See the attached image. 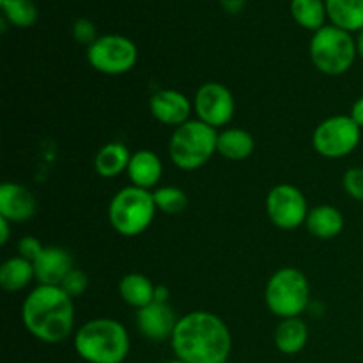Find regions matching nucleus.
Segmentation results:
<instances>
[{
	"instance_id": "obj_1",
	"label": "nucleus",
	"mask_w": 363,
	"mask_h": 363,
	"mask_svg": "<svg viewBox=\"0 0 363 363\" xmlns=\"http://www.w3.org/2000/svg\"><path fill=\"white\" fill-rule=\"evenodd\" d=\"M174 354L186 363H227L233 335L220 315L191 311L179 318L170 339Z\"/></svg>"
},
{
	"instance_id": "obj_2",
	"label": "nucleus",
	"mask_w": 363,
	"mask_h": 363,
	"mask_svg": "<svg viewBox=\"0 0 363 363\" xmlns=\"http://www.w3.org/2000/svg\"><path fill=\"white\" fill-rule=\"evenodd\" d=\"M25 330L45 344H60L74 332V301L60 286H38L21 303Z\"/></svg>"
},
{
	"instance_id": "obj_3",
	"label": "nucleus",
	"mask_w": 363,
	"mask_h": 363,
	"mask_svg": "<svg viewBox=\"0 0 363 363\" xmlns=\"http://www.w3.org/2000/svg\"><path fill=\"white\" fill-rule=\"evenodd\" d=\"M73 346L78 357L87 363H124L131 342L123 323L112 318H96L74 332Z\"/></svg>"
},
{
	"instance_id": "obj_4",
	"label": "nucleus",
	"mask_w": 363,
	"mask_h": 363,
	"mask_svg": "<svg viewBox=\"0 0 363 363\" xmlns=\"http://www.w3.org/2000/svg\"><path fill=\"white\" fill-rule=\"evenodd\" d=\"M218 130L199 119L174 128L169 140V155L174 165L186 172L202 169L216 155Z\"/></svg>"
},
{
	"instance_id": "obj_5",
	"label": "nucleus",
	"mask_w": 363,
	"mask_h": 363,
	"mask_svg": "<svg viewBox=\"0 0 363 363\" xmlns=\"http://www.w3.org/2000/svg\"><path fill=\"white\" fill-rule=\"evenodd\" d=\"M308 53L315 69L328 77H340L357 60V39L351 32L328 23L312 34Z\"/></svg>"
},
{
	"instance_id": "obj_6",
	"label": "nucleus",
	"mask_w": 363,
	"mask_h": 363,
	"mask_svg": "<svg viewBox=\"0 0 363 363\" xmlns=\"http://www.w3.org/2000/svg\"><path fill=\"white\" fill-rule=\"evenodd\" d=\"M156 211L152 191L130 184L121 188L110 201L108 222L121 236L135 238L151 227Z\"/></svg>"
},
{
	"instance_id": "obj_7",
	"label": "nucleus",
	"mask_w": 363,
	"mask_h": 363,
	"mask_svg": "<svg viewBox=\"0 0 363 363\" xmlns=\"http://www.w3.org/2000/svg\"><path fill=\"white\" fill-rule=\"evenodd\" d=\"M264 301L268 311L277 318H301L311 303L308 279L293 266L277 269L266 284Z\"/></svg>"
},
{
	"instance_id": "obj_8",
	"label": "nucleus",
	"mask_w": 363,
	"mask_h": 363,
	"mask_svg": "<svg viewBox=\"0 0 363 363\" xmlns=\"http://www.w3.org/2000/svg\"><path fill=\"white\" fill-rule=\"evenodd\" d=\"M362 128L351 116H332L315 126L312 145L315 152L326 160H340L350 156L360 145Z\"/></svg>"
},
{
	"instance_id": "obj_9",
	"label": "nucleus",
	"mask_w": 363,
	"mask_h": 363,
	"mask_svg": "<svg viewBox=\"0 0 363 363\" xmlns=\"http://www.w3.org/2000/svg\"><path fill=\"white\" fill-rule=\"evenodd\" d=\"M87 60L98 73L119 77L133 69L138 60V48L126 35L103 34L87 46Z\"/></svg>"
},
{
	"instance_id": "obj_10",
	"label": "nucleus",
	"mask_w": 363,
	"mask_h": 363,
	"mask_svg": "<svg viewBox=\"0 0 363 363\" xmlns=\"http://www.w3.org/2000/svg\"><path fill=\"white\" fill-rule=\"evenodd\" d=\"M308 211L307 197L291 183L275 184L266 195V215L277 229L294 230L305 225Z\"/></svg>"
},
{
	"instance_id": "obj_11",
	"label": "nucleus",
	"mask_w": 363,
	"mask_h": 363,
	"mask_svg": "<svg viewBox=\"0 0 363 363\" xmlns=\"http://www.w3.org/2000/svg\"><path fill=\"white\" fill-rule=\"evenodd\" d=\"M195 119L202 121L215 130L229 126L236 112V101L227 85L220 82H206L197 89L194 96Z\"/></svg>"
},
{
	"instance_id": "obj_12",
	"label": "nucleus",
	"mask_w": 363,
	"mask_h": 363,
	"mask_svg": "<svg viewBox=\"0 0 363 363\" xmlns=\"http://www.w3.org/2000/svg\"><path fill=\"white\" fill-rule=\"evenodd\" d=\"M149 112L158 123L177 128L191 119L194 101L176 89H162L149 99Z\"/></svg>"
},
{
	"instance_id": "obj_13",
	"label": "nucleus",
	"mask_w": 363,
	"mask_h": 363,
	"mask_svg": "<svg viewBox=\"0 0 363 363\" xmlns=\"http://www.w3.org/2000/svg\"><path fill=\"white\" fill-rule=\"evenodd\" d=\"M135 321H137V328L142 337L151 342H165V340L172 339L179 318L174 314L170 303L152 301L147 307L137 311Z\"/></svg>"
},
{
	"instance_id": "obj_14",
	"label": "nucleus",
	"mask_w": 363,
	"mask_h": 363,
	"mask_svg": "<svg viewBox=\"0 0 363 363\" xmlns=\"http://www.w3.org/2000/svg\"><path fill=\"white\" fill-rule=\"evenodd\" d=\"M38 202L27 186L6 181L0 186V218L11 223H21L35 215Z\"/></svg>"
},
{
	"instance_id": "obj_15",
	"label": "nucleus",
	"mask_w": 363,
	"mask_h": 363,
	"mask_svg": "<svg viewBox=\"0 0 363 363\" xmlns=\"http://www.w3.org/2000/svg\"><path fill=\"white\" fill-rule=\"evenodd\" d=\"M73 269V257L62 247H45L34 261L35 282L41 286H60Z\"/></svg>"
},
{
	"instance_id": "obj_16",
	"label": "nucleus",
	"mask_w": 363,
	"mask_h": 363,
	"mask_svg": "<svg viewBox=\"0 0 363 363\" xmlns=\"http://www.w3.org/2000/svg\"><path fill=\"white\" fill-rule=\"evenodd\" d=\"M126 174L133 186L152 191L162 181L163 162L151 149H138L131 155Z\"/></svg>"
},
{
	"instance_id": "obj_17",
	"label": "nucleus",
	"mask_w": 363,
	"mask_h": 363,
	"mask_svg": "<svg viewBox=\"0 0 363 363\" xmlns=\"http://www.w3.org/2000/svg\"><path fill=\"white\" fill-rule=\"evenodd\" d=\"M255 151V138L243 128H223L218 131L216 152L230 162H243Z\"/></svg>"
},
{
	"instance_id": "obj_18",
	"label": "nucleus",
	"mask_w": 363,
	"mask_h": 363,
	"mask_svg": "<svg viewBox=\"0 0 363 363\" xmlns=\"http://www.w3.org/2000/svg\"><path fill=\"white\" fill-rule=\"evenodd\" d=\"M305 227L318 240H333V238H337L342 233L344 215L335 206H315V208L308 211Z\"/></svg>"
},
{
	"instance_id": "obj_19",
	"label": "nucleus",
	"mask_w": 363,
	"mask_h": 363,
	"mask_svg": "<svg viewBox=\"0 0 363 363\" xmlns=\"http://www.w3.org/2000/svg\"><path fill=\"white\" fill-rule=\"evenodd\" d=\"M133 152L123 142H108L94 156V170L105 179L121 176L128 170Z\"/></svg>"
},
{
	"instance_id": "obj_20",
	"label": "nucleus",
	"mask_w": 363,
	"mask_h": 363,
	"mask_svg": "<svg viewBox=\"0 0 363 363\" xmlns=\"http://www.w3.org/2000/svg\"><path fill=\"white\" fill-rule=\"evenodd\" d=\"M308 325L301 318L280 319L275 330V346L284 354H298L308 342Z\"/></svg>"
},
{
	"instance_id": "obj_21",
	"label": "nucleus",
	"mask_w": 363,
	"mask_h": 363,
	"mask_svg": "<svg viewBox=\"0 0 363 363\" xmlns=\"http://www.w3.org/2000/svg\"><path fill=\"white\" fill-rule=\"evenodd\" d=\"M156 286L149 277L142 273H128L119 282V296L126 305L133 307L135 311L147 307L155 301Z\"/></svg>"
},
{
	"instance_id": "obj_22",
	"label": "nucleus",
	"mask_w": 363,
	"mask_h": 363,
	"mask_svg": "<svg viewBox=\"0 0 363 363\" xmlns=\"http://www.w3.org/2000/svg\"><path fill=\"white\" fill-rule=\"evenodd\" d=\"M330 23L346 32L363 30V0H325Z\"/></svg>"
},
{
	"instance_id": "obj_23",
	"label": "nucleus",
	"mask_w": 363,
	"mask_h": 363,
	"mask_svg": "<svg viewBox=\"0 0 363 363\" xmlns=\"http://www.w3.org/2000/svg\"><path fill=\"white\" fill-rule=\"evenodd\" d=\"M32 280H35L34 262L27 261L21 255H13L0 266V286L7 293L23 291L30 286Z\"/></svg>"
},
{
	"instance_id": "obj_24",
	"label": "nucleus",
	"mask_w": 363,
	"mask_h": 363,
	"mask_svg": "<svg viewBox=\"0 0 363 363\" xmlns=\"http://www.w3.org/2000/svg\"><path fill=\"white\" fill-rule=\"evenodd\" d=\"M291 16L300 27L312 32L328 25L325 0H291Z\"/></svg>"
},
{
	"instance_id": "obj_25",
	"label": "nucleus",
	"mask_w": 363,
	"mask_h": 363,
	"mask_svg": "<svg viewBox=\"0 0 363 363\" xmlns=\"http://www.w3.org/2000/svg\"><path fill=\"white\" fill-rule=\"evenodd\" d=\"M4 18L18 28H28L35 25L39 18L38 6L32 0H0Z\"/></svg>"
},
{
	"instance_id": "obj_26",
	"label": "nucleus",
	"mask_w": 363,
	"mask_h": 363,
	"mask_svg": "<svg viewBox=\"0 0 363 363\" xmlns=\"http://www.w3.org/2000/svg\"><path fill=\"white\" fill-rule=\"evenodd\" d=\"M152 199H155L156 209L165 215H179L188 206L186 191L181 190L179 186H172V184L152 190Z\"/></svg>"
},
{
	"instance_id": "obj_27",
	"label": "nucleus",
	"mask_w": 363,
	"mask_h": 363,
	"mask_svg": "<svg viewBox=\"0 0 363 363\" xmlns=\"http://www.w3.org/2000/svg\"><path fill=\"white\" fill-rule=\"evenodd\" d=\"M342 186L353 201L363 202V167H351L342 177Z\"/></svg>"
},
{
	"instance_id": "obj_28",
	"label": "nucleus",
	"mask_w": 363,
	"mask_h": 363,
	"mask_svg": "<svg viewBox=\"0 0 363 363\" xmlns=\"http://www.w3.org/2000/svg\"><path fill=\"white\" fill-rule=\"evenodd\" d=\"M87 286H89L87 275H85V273L82 272V269H78V268H74L73 272H71L69 275L64 279V282L60 284V287H62V289L66 291V293L69 294L73 300H74V298L82 296V294L87 291Z\"/></svg>"
},
{
	"instance_id": "obj_29",
	"label": "nucleus",
	"mask_w": 363,
	"mask_h": 363,
	"mask_svg": "<svg viewBox=\"0 0 363 363\" xmlns=\"http://www.w3.org/2000/svg\"><path fill=\"white\" fill-rule=\"evenodd\" d=\"M73 38L77 39L82 45L91 46L96 39L99 38L98 32H96V25L92 23L91 20H85V18H80V20L74 21L73 25Z\"/></svg>"
},
{
	"instance_id": "obj_30",
	"label": "nucleus",
	"mask_w": 363,
	"mask_h": 363,
	"mask_svg": "<svg viewBox=\"0 0 363 363\" xmlns=\"http://www.w3.org/2000/svg\"><path fill=\"white\" fill-rule=\"evenodd\" d=\"M43 248H45V245L38 238L23 236L20 240V243H18V255H21L27 261L34 262L38 259V255L43 252Z\"/></svg>"
},
{
	"instance_id": "obj_31",
	"label": "nucleus",
	"mask_w": 363,
	"mask_h": 363,
	"mask_svg": "<svg viewBox=\"0 0 363 363\" xmlns=\"http://www.w3.org/2000/svg\"><path fill=\"white\" fill-rule=\"evenodd\" d=\"M350 116H351V119H353L354 123H357L358 126L363 130V96H360V98L353 103Z\"/></svg>"
},
{
	"instance_id": "obj_32",
	"label": "nucleus",
	"mask_w": 363,
	"mask_h": 363,
	"mask_svg": "<svg viewBox=\"0 0 363 363\" xmlns=\"http://www.w3.org/2000/svg\"><path fill=\"white\" fill-rule=\"evenodd\" d=\"M11 225H13V223L7 222V220H4V218H0V243L2 245H6L7 241H9Z\"/></svg>"
},
{
	"instance_id": "obj_33",
	"label": "nucleus",
	"mask_w": 363,
	"mask_h": 363,
	"mask_svg": "<svg viewBox=\"0 0 363 363\" xmlns=\"http://www.w3.org/2000/svg\"><path fill=\"white\" fill-rule=\"evenodd\" d=\"M169 289L165 286H156V294H155V301L158 303H169Z\"/></svg>"
},
{
	"instance_id": "obj_34",
	"label": "nucleus",
	"mask_w": 363,
	"mask_h": 363,
	"mask_svg": "<svg viewBox=\"0 0 363 363\" xmlns=\"http://www.w3.org/2000/svg\"><path fill=\"white\" fill-rule=\"evenodd\" d=\"M357 53H358V57L363 60V30L358 32V35H357Z\"/></svg>"
},
{
	"instance_id": "obj_35",
	"label": "nucleus",
	"mask_w": 363,
	"mask_h": 363,
	"mask_svg": "<svg viewBox=\"0 0 363 363\" xmlns=\"http://www.w3.org/2000/svg\"><path fill=\"white\" fill-rule=\"evenodd\" d=\"M165 363H186V362L179 360V358H174V360H169V362H165Z\"/></svg>"
}]
</instances>
